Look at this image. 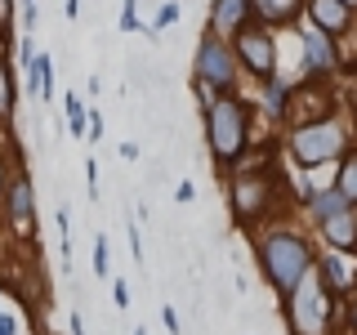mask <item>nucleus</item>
<instances>
[{"label": "nucleus", "instance_id": "obj_36", "mask_svg": "<svg viewBox=\"0 0 357 335\" xmlns=\"http://www.w3.org/2000/svg\"><path fill=\"white\" fill-rule=\"evenodd\" d=\"M344 5H349V9H357V0H344Z\"/></svg>", "mask_w": 357, "mask_h": 335}, {"label": "nucleus", "instance_id": "obj_8", "mask_svg": "<svg viewBox=\"0 0 357 335\" xmlns=\"http://www.w3.org/2000/svg\"><path fill=\"white\" fill-rule=\"evenodd\" d=\"M304 59H299V72H304V81H326V72L340 67V45H335L326 31L317 27H304Z\"/></svg>", "mask_w": 357, "mask_h": 335}, {"label": "nucleus", "instance_id": "obj_27", "mask_svg": "<svg viewBox=\"0 0 357 335\" xmlns=\"http://www.w3.org/2000/svg\"><path fill=\"white\" fill-rule=\"evenodd\" d=\"M18 59H22V67H31V59H36V50H31V36L18 40Z\"/></svg>", "mask_w": 357, "mask_h": 335}, {"label": "nucleus", "instance_id": "obj_19", "mask_svg": "<svg viewBox=\"0 0 357 335\" xmlns=\"http://www.w3.org/2000/svg\"><path fill=\"white\" fill-rule=\"evenodd\" d=\"M63 107H67V130H72L76 139H85V134H89V107H85L76 94H67Z\"/></svg>", "mask_w": 357, "mask_h": 335}, {"label": "nucleus", "instance_id": "obj_30", "mask_svg": "<svg viewBox=\"0 0 357 335\" xmlns=\"http://www.w3.org/2000/svg\"><path fill=\"white\" fill-rule=\"evenodd\" d=\"M116 152H121V156H126V161H139V143H130V139H126V143H121V148H116Z\"/></svg>", "mask_w": 357, "mask_h": 335}, {"label": "nucleus", "instance_id": "obj_22", "mask_svg": "<svg viewBox=\"0 0 357 335\" xmlns=\"http://www.w3.org/2000/svg\"><path fill=\"white\" fill-rule=\"evenodd\" d=\"M94 273L107 277V237H103V232L94 237Z\"/></svg>", "mask_w": 357, "mask_h": 335}, {"label": "nucleus", "instance_id": "obj_9", "mask_svg": "<svg viewBox=\"0 0 357 335\" xmlns=\"http://www.w3.org/2000/svg\"><path fill=\"white\" fill-rule=\"evenodd\" d=\"M304 9H308V27H317V31H326V36H344V31L353 27V9L344 5V0H304Z\"/></svg>", "mask_w": 357, "mask_h": 335}, {"label": "nucleus", "instance_id": "obj_15", "mask_svg": "<svg viewBox=\"0 0 357 335\" xmlns=\"http://www.w3.org/2000/svg\"><path fill=\"white\" fill-rule=\"evenodd\" d=\"M304 201H308V219L312 223H326V219H335V215H344V210H349V201L335 193V188H321V193L312 188Z\"/></svg>", "mask_w": 357, "mask_h": 335}, {"label": "nucleus", "instance_id": "obj_24", "mask_svg": "<svg viewBox=\"0 0 357 335\" xmlns=\"http://www.w3.org/2000/svg\"><path fill=\"white\" fill-rule=\"evenodd\" d=\"M126 228H130V255H134V260H143V237H139V223L126 219Z\"/></svg>", "mask_w": 357, "mask_h": 335}, {"label": "nucleus", "instance_id": "obj_4", "mask_svg": "<svg viewBox=\"0 0 357 335\" xmlns=\"http://www.w3.org/2000/svg\"><path fill=\"white\" fill-rule=\"evenodd\" d=\"M290 335H335V295L317 282V273L304 277L282 299Z\"/></svg>", "mask_w": 357, "mask_h": 335}, {"label": "nucleus", "instance_id": "obj_32", "mask_svg": "<svg viewBox=\"0 0 357 335\" xmlns=\"http://www.w3.org/2000/svg\"><path fill=\"white\" fill-rule=\"evenodd\" d=\"M63 14H67V18H76V14H81V0H67V5H63Z\"/></svg>", "mask_w": 357, "mask_h": 335}, {"label": "nucleus", "instance_id": "obj_26", "mask_svg": "<svg viewBox=\"0 0 357 335\" xmlns=\"http://www.w3.org/2000/svg\"><path fill=\"white\" fill-rule=\"evenodd\" d=\"M85 174H89V197H98V161L94 156L85 161Z\"/></svg>", "mask_w": 357, "mask_h": 335}, {"label": "nucleus", "instance_id": "obj_16", "mask_svg": "<svg viewBox=\"0 0 357 335\" xmlns=\"http://www.w3.org/2000/svg\"><path fill=\"white\" fill-rule=\"evenodd\" d=\"M264 85V112L268 117H286V107H290V81L286 76H268Z\"/></svg>", "mask_w": 357, "mask_h": 335}, {"label": "nucleus", "instance_id": "obj_17", "mask_svg": "<svg viewBox=\"0 0 357 335\" xmlns=\"http://www.w3.org/2000/svg\"><path fill=\"white\" fill-rule=\"evenodd\" d=\"M27 89H31V94H40V98H54V63H50V54H36V59H31Z\"/></svg>", "mask_w": 357, "mask_h": 335}, {"label": "nucleus", "instance_id": "obj_18", "mask_svg": "<svg viewBox=\"0 0 357 335\" xmlns=\"http://www.w3.org/2000/svg\"><path fill=\"white\" fill-rule=\"evenodd\" d=\"M331 188H335L344 201H349V206H357V148L340 161V170H335V184H331Z\"/></svg>", "mask_w": 357, "mask_h": 335}, {"label": "nucleus", "instance_id": "obj_21", "mask_svg": "<svg viewBox=\"0 0 357 335\" xmlns=\"http://www.w3.org/2000/svg\"><path fill=\"white\" fill-rule=\"evenodd\" d=\"M116 27H121V31H139V27H143V22H139V0H121Z\"/></svg>", "mask_w": 357, "mask_h": 335}, {"label": "nucleus", "instance_id": "obj_14", "mask_svg": "<svg viewBox=\"0 0 357 335\" xmlns=\"http://www.w3.org/2000/svg\"><path fill=\"white\" fill-rule=\"evenodd\" d=\"M317 228H321V237L331 241V251H340V255L357 251V206H349L344 215H335L326 223H317Z\"/></svg>", "mask_w": 357, "mask_h": 335}, {"label": "nucleus", "instance_id": "obj_31", "mask_svg": "<svg viewBox=\"0 0 357 335\" xmlns=\"http://www.w3.org/2000/svg\"><path fill=\"white\" fill-rule=\"evenodd\" d=\"M67 327H72V335H85V322H81V313H72V322H67Z\"/></svg>", "mask_w": 357, "mask_h": 335}, {"label": "nucleus", "instance_id": "obj_2", "mask_svg": "<svg viewBox=\"0 0 357 335\" xmlns=\"http://www.w3.org/2000/svg\"><path fill=\"white\" fill-rule=\"evenodd\" d=\"M250 117L255 107L237 94L206 98V143H210L219 174H232L241 165V156L250 152Z\"/></svg>", "mask_w": 357, "mask_h": 335}, {"label": "nucleus", "instance_id": "obj_37", "mask_svg": "<svg viewBox=\"0 0 357 335\" xmlns=\"http://www.w3.org/2000/svg\"><path fill=\"white\" fill-rule=\"evenodd\" d=\"M134 335H148V331H143V327H134Z\"/></svg>", "mask_w": 357, "mask_h": 335}, {"label": "nucleus", "instance_id": "obj_20", "mask_svg": "<svg viewBox=\"0 0 357 335\" xmlns=\"http://www.w3.org/2000/svg\"><path fill=\"white\" fill-rule=\"evenodd\" d=\"M178 14H183V9H178V0H165V5L161 9H156V22H152V36H156V31H165V27H174V22H178Z\"/></svg>", "mask_w": 357, "mask_h": 335}, {"label": "nucleus", "instance_id": "obj_29", "mask_svg": "<svg viewBox=\"0 0 357 335\" xmlns=\"http://www.w3.org/2000/svg\"><path fill=\"white\" fill-rule=\"evenodd\" d=\"M0 335H18V322L9 313H0Z\"/></svg>", "mask_w": 357, "mask_h": 335}, {"label": "nucleus", "instance_id": "obj_35", "mask_svg": "<svg viewBox=\"0 0 357 335\" xmlns=\"http://www.w3.org/2000/svg\"><path fill=\"white\" fill-rule=\"evenodd\" d=\"M22 9H36V0H22Z\"/></svg>", "mask_w": 357, "mask_h": 335}, {"label": "nucleus", "instance_id": "obj_28", "mask_svg": "<svg viewBox=\"0 0 357 335\" xmlns=\"http://www.w3.org/2000/svg\"><path fill=\"white\" fill-rule=\"evenodd\" d=\"M174 197H178V201H183V206H188V201H197V184H188V179H183V184H178V188H174Z\"/></svg>", "mask_w": 357, "mask_h": 335}, {"label": "nucleus", "instance_id": "obj_23", "mask_svg": "<svg viewBox=\"0 0 357 335\" xmlns=\"http://www.w3.org/2000/svg\"><path fill=\"white\" fill-rule=\"evenodd\" d=\"M112 299H116V308H130V282H126V277L112 282Z\"/></svg>", "mask_w": 357, "mask_h": 335}, {"label": "nucleus", "instance_id": "obj_11", "mask_svg": "<svg viewBox=\"0 0 357 335\" xmlns=\"http://www.w3.org/2000/svg\"><path fill=\"white\" fill-rule=\"evenodd\" d=\"M241 27H250V0H215L210 5V31L232 40Z\"/></svg>", "mask_w": 357, "mask_h": 335}, {"label": "nucleus", "instance_id": "obj_13", "mask_svg": "<svg viewBox=\"0 0 357 335\" xmlns=\"http://www.w3.org/2000/svg\"><path fill=\"white\" fill-rule=\"evenodd\" d=\"M317 282L331 290L335 299L340 295H353V273H349V264H344V255L340 251H331V255H317Z\"/></svg>", "mask_w": 357, "mask_h": 335}, {"label": "nucleus", "instance_id": "obj_38", "mask_svg": "<svg viewBox=\"0 0 357 335\" xmlns=\"http://www.w3.org/2000/svg\"><path fill=\"white\" fill-rule=\"evenodd\" d=\"M353 121H357V112H353Z\"/></svg>", "mask_w": 357, "mask_h": 335}, {"label": "nucleus", "instance_id": "obj_6", "mask_svg": "<svg viewBox=\"0 0 357 335\" xmlns=\"http://www.w3.org/2000/svg\"><path fill=\"white\" fill-rule=\"evenodd\" d=\"M273 193H277V184H273V174L264 170H237V174H228V206H232V219L241 223V228H255L259 219L273 215Z\"/></svg>", "mask_w": 357, "mask_h": 335}, {"label": "nucleus", "instance_id": "obj_3", "mask_svg": "<svg viewBox=\"0 0 357 335\" xmlns=\"http://www.w3.org/2000/svg\"><path fill=\"white\" fill-rule=\"evenodd\" d=\"M286 148H290V161L295 165L317 170V165H326V161H344V156L357 148V134L340 112H326V117H317V121H295Z\"/></svg>", "mask_w": 357, "mask_h": 335}, {"label": "nucleus", "instance_id": "obj_33", "mask_svg": "<svg viewBox=\"0 0 357 335\" xmlns=\"http://www.w3.org/2000/svg\"><path fill=\"white\" fill-rule=\"evenodd\" d=\"M349 322H353V331H357V290H353V308H349Z\"/></svg>", "mask_w": 357, "mask_h": 335}, {"label": "nucleus", "instance_id": "obj_5", "mask_svg": "<svg viewBox=\"0 0 357 335\" xmlns=\"http://www.w3.org/2000/svg\"><path fill=\"white\" fill-rule=\"evenodd\" d=\"M192 76H197V89L210 98H223L237 89V76H241V63H237V50L232 40L206 31L197 45V59H192Z\"/></svg>", "mask_w": 357, "mask_h": 335}, {"label": "nucleus", "instance_id": "obj_7", "mask_svg": "<svg viewBox=\"0 0 357 335\" xmlns=\"http://www.w3.org/2000/svg\"><path fill=\"white\" fill-rule=\"evenodd\" d=\"M232 50H237L241 72L259 76V81L277 76V40H273V31H268V27H259V22L241 27L237 36H232Z\"/></svg>", "mask_w": 357, "mask_h": 335}, {"label": "nucleus", "instance_id": "obj_34", "mask_svg": "<svg viewBox=\"0 0 357 335\" xmlns=\"http://www.w3.org/2000/svg\"><path fill=\"white\" fill-rule=\"evenodd\" d=\"M5 188H9V184H5V165H0V197H5Z\"/></svg>", "mask_w": 357, "mask_h": 335}, {"label": "nucleus", "instance_id": "obj_1", "mask_svg": "<svg viewBox=\"0 0 357 335\" xmlns=\"http://www.w3.org/2000/svg\"><path fill=\"white\" fill-rule=\"evenodd\" d=\"M255 260H259V273H264V282L277 290V295H290L304 277L317 273V246H312L304 232H295V228H264V232H255Z\"/></svg>", "mask_w": 357, "mask_h": 335}, {"label": "nucleus", "instance_id": "obj_25", "mask_svg": "<svg viewBox=\"0 0 357 335\" xmlns=\"http://www.w3.org/2000/svg\"><path fill=\"white\" fill-rule=\"evenodd\" d=\"M161 327L170 331V335H178V331H183V327H178V313H174L170 304H161Z\"/></svg>", "mask_w": 357, "mask_h": 335}, {"label": "nucleus", "instance_id": "obj_10", "mask_svg": "<svg viewBox=\"0 0 357 335\" xmlns=\"http://www.w3.org/2000/svg\"><path fill=\"white\" fill-rule=\"evenodd\" d=\"M5 206H9V223H14L18 232H31V223H36V193H31V179L27 174H14V179H9Z\"/></svg>", "mask_w": 357, "mask_h": 335}, {"label": "nucleus", "instance_id": "obj_12", "mask_svg": "<svg viewBox=\"0 0 357 335\" xmlns=\"http://www.w3.org/2000/svg\"><path fill=\"white\" fill-rule=\"evenodd\" d=\"M299 14H304V0H250V18L268 31L299 22Z\"/></svg>", "mask_w": 357, "mask_h": 335}]
</instances>
